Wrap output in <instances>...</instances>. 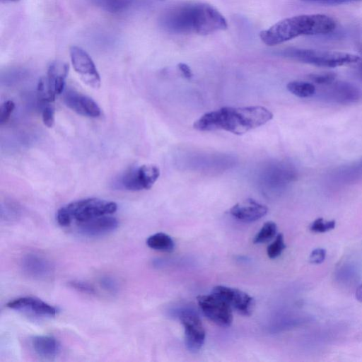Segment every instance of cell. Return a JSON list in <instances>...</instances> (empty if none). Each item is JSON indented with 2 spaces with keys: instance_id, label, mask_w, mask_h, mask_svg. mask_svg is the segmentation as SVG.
<instances>
[{
  "instance_id": "36",
  "label": "cell",
  "mask_w": 362,
  "mask_h": 362,
  "mask_svg": "<svg viewBox=\"0 0 362 362\" xmlns=\"http://www.w3.org/2000/svg\"><path fill=\"white\" fill-rule=\"evenodd\" d=\"M359 50H360L361 53L362 54V44L361 45H359Z\"/></svg>"
},
{
  "instance_id": "6",
  "label": "cell",
  "mask_w": 362,
  "mask_h": 362,
  "mask_svg": "<svg viewBox=\"0 0 362 362\" xmlns=\"http://www.w3.org/2000/svg\"><path fill=\"white\" fill-rule=\"evenodd\" d=\"M203 314L216 325L227 327L233 322L232 308L221 298L211 293L197 297Z\"/></svg>"
},
{
  "instance_id": "21",
  "label": "cell",
  "mask_w": 362,
  "mask_h": 362,
  "mask_svg": "<svg viewBox=\"0 0 362 362\" xmlns=\"http://www.w3.org/2000/svg\"><path fill=\"white\" fill-rule=\"evenodd\" d=\"M93 1L98 6L110 13L122 12L133 3V0H93Z\"/></svg>"
},
{
  "instance_id": "35",
  "label": "cell",
  "mask_w": 362,
  "mask_h": 362,
  "mask_svg": "<svg viewBox=\"0 0 362 362\" xmlns=\"http://www.w3.org/2000/svg\"><path fill=\"white\" fill-rule=\"evenodd\" d=\"M305 2H319L320 4H327L331 0H301Z\"/></svg>"
},
{
  "instance_id": "38",
  "label": "cell",
  "mask_w": 362,
  "mask_h": 362,
  "mask_svg": "<svg viewBox=\"0 0 362 362\" xmlns=\"http://www.w3.org/2000/svg\"><path fill=\"white\" fill-rule=\"evenodd\" d=\"M362 1V0H352V1Z\"/></svg>"
},
{
  "instance_id": "11",
  "label": "cell",
  "mask_w": 362,
  "mask_h": 362,
  "mask_svg": "<svg viewBox=\"0 0 362 362\" xmlns=\"http://www.w3.org/2000/svg\"><path fill=\"white\" fill-rule=\"evenodd\" d=\"M118 226V220L110 215L101 216L77 223L79 233L88 238L105 235L115 231Z\"/></svg>"
},
{
  "instance_id": "5",
  "label": "cell",
  "mask_w": 362,
  "mask_h": 362,
  "mask_svg": "<svg viewBox=\"0 0 362 362\" xmlns=\"http://www.w3.org/2000/svg\"><path fill=\"white\" fill-rule=\"evenodd\" d=\"M279 54L286 58L322 67L334 68L348 64H362V59L360 57L341 52L291 47L281 50Z\"/></svg>"
},
{
  "instance_id": "13",
  "label": "cell",
  "mask_w": 362,
  "mask_h": 362,
  "mask_svg": "<svg viewBox=\"0 0 362 362\" xmlns=\"http://www.w3.org/2000/svg\"><path fill=\"white\" fill-rule=\"evenodd\" d=\"M6 306L12 310L42 317H53L57 313V309L54 307L40 299L30 296L14 299L8 302Z\"/></svg>"
},
{
  "instance_id": "1",
  "label": "cell",
  "mask_w": 362,
  "mask_h": 362,
  "mask_svg": "<svg viewBox=\"0 0 362 362\" xmlns=\"http://www.w3.org/2000/svg\"><path fill=\"white\" fill-rule=\"evenodd\" d=\"M160 26L174 34L209 35L227 28L224 16L212 6L186 2L167 8L160 17Z\"/></svg>"
},
{
  "instance_id": "33",
  "label": "cell",
  "mask_w": 362,
  "mask_h": 362,
  "mask_svg": "<svg viewBox=\"0 0 362 362\" xmlns=\"http://www.w3.org/2000/svg\"><path fill=\"white\" fill-rule=\"evenodd\" d=\"M177 66L184 77L188 79L192 77V70L187 64L185 63H179Z\"/></svg>"
},
{
  "instance_id": "25",
  "label": "cell",
  "mask_w": 362,
  "mask_h": 362,
  "mask_svg": "<svg viewBox=\"0 0 362 362\" xmlns=\"http://www.w3.org/2000/svg\"><path fill=\"white\" fill-rule=\"evenodd\" d=\"M335 226L334 220L325 221L322 218H318L310 225L309 228L312 232L322 233L334 229Z\"/></svg>"
},
{
  "instance_id": "16",
  "label": "cell",
  "mask_w": 362,
  "mask_h": 362,
  "mask_svg": "<svg viewBox=\"0 0 362 362\" xmlns=\"http://www.w3.org/2000/svg\"><path fill=\"white\" fill-rule=\"evenodd\" d=\"M31 345L35 353L45 359L55 358L60 351L59 341L50 335H39L31 340Z\"/></svg>"
},
{
  "instance_id": "15",
  "label": "cell",
  "mask_w": 362,
  "mask_h": 362,
  "mask_svg": "<svg viewBox=\"0 0 362 362\" xmlns=\"http://www.w3.org/2000/svg\"><path fill=\"white\" fill-rule=\"evenodd\" d=\"M328 86H330L327 93L329 98L337 103H354L361 97L359 89L348 82L334 81Z\"/></svg>"
},
{
  "instance_id": "29",
  "label": "cell",
  "mask_w": 362,
  "mask_h": 362,
  "mask_svg": "<svg viewBox=\"0 0 362 362\" xmlns=\"http://www.w3.org/2000/svg\"><path fill=\"white\" fill-rule=\"evenodd\" d=\"M69 284L71 288L84 293L93 294L95 293L94 288L90 284L83 281L73 280Z\"/></svg>"
},
{
  "instance_id": "8",
  "label": "cell",
  "mask_w": 362,
  "mask_h": 362,
  "mask_svg": "<svg viewBox=\"0 0 362 362\" xmlns=\"http://www.w3.org/2000/svg\"><path fill=\"white\" fill-rule=\"evenodd\" d=\"M70 57L73 67L81 80L93 88L100 86V77L93 61L82 48L72 46L70 48Z\"/></svg>"
},
{
  "instance_id": "30",
  "label": "cell",
  "mask_w": 362,
  "mask_h": 362,
  "mask_svg": "<svg viewBox=\"0 0 362 362\" xmlns=\"http://www.w3.org/2000/svg\"><path fill=\"white\" fill-rule=\"evenodd\" d=\"M42 118L44 124L48 128L53 127L54 123V110L52 106L47 105L42 110Z\"/></svg>"
},
{
  "instance_id": "27",
  "label": "cell",
  "mask_w": 362,
  "mask_h": 362,
  "mask_svg": "<svg viewBox=\"0 0 362 362\" xmlns=\"http://www.w3.org/2000/svg\"><path fill=\"white\" fill-rule=\"evenodd\" d=\"M336 74L333 72H327L323 74H310L308 78L315 83L321 85H329L336 79Z\"/></svg>"
},
{
  "instance_id": "18",
  "label": "cell",
  "mask_w": 362,
  "mask_h": 362,
  "mask_svg": "<svg viewBox=\"0 0 362 362\" xmlns=\"http://www.w3.org/2000/svg\"><path fill=\"white\" fill-rule=\"evenodd\" d=\"M137 172L142 189H151L160 175L159 168L154 165L138 167Z\"/></svg>"
},
{
  "instance_id": "10",
  "label": "cell",
  "mask_w": 362,
  "mask_h": 362,
  "mask_svg": "<svg viewBox=\"0 0 362 362\" xmlns=\"http://www.w3.org/2000/svg\"><path fill=\"white\" fill-rule=\"evenodd\" d=\"M23 272L29 277L44 280L52 276L54 267L44 256L37 253H28L21 260Z\"/></svg>"
},
{
  "instance_id": "19",
  "label": "cell",
  "mask_w": 362,
  "mask_h": 362,
  "mask_svg": "<svg viewBox=\"0 0 362 362\" xmlns=\"http://www.w3.org/2000/svg\"><path fill=\"white\" fill-rule=\"evenodd\" d=\"M146 245L153 250L167 252H172L175 247L173 238L164 233H157L149 236Z\"/></svg>"
},
{
  "instance_id": "34",
  "label": "cell",
  "mask_w": 362,
  "mask_h": 362,
  "mask_svg": "<svg viewBox=\"0 0 362 362\" xmlns=\"http://www.w3.org/2000/svg\"><path fill=\"white\" fill-rule=\"evenodd\" d=\"M356 298L362 303V284L357 288L356 291Z\"/></svg>"
},
{
  "instance_id": "2",
  "label": "cell",
  "mask_w": 362,
  "mask_h": 362,
  "mask_svg": "<svg viewBox=\"0 0 362 362\" xmlns=\"http://www.w3.org/2000/svg\"><path fill=\"white\" fill-rule=\"evenodd\" d=\"M272 117L273 114L262 106L224 107L203 115L193 127L201 132L225 130L241 135L266 124Z\"/></svg>"
},
{
  "instance_id": "31",
  "label": "cell",
  "mask_w": 362,
  "mask_h": 362,
  "mask_svg": "<svg viewBox=\"0 0 362 362\" xmlns=\"http://www.w3.org/2000/svg\"><path fill=\"white\" fill-rule=\"evenodd\" d=\"M326 257V250L319 247L314 249L309 257V260L312 264H320L322 263Z\"/></svg>"
},
{
  "instance_id": "4",
  "label": "cell",
  "mask_w": 362,
  "mask_h": 362,
  "mask_svg": "<svg viewBox=\"0 0 362 362\" xmlns=\"http://www.w3.org/2000/svg\"><path fill=\"white\" fill-rule=\"evenodd\" d=\"M117 205L98 198H87L73 202L57 213V221L62 226H69L73 221L77 223L105 215L114 214Z\"/></svg>"
},
{
  "instance_id": "39",
  "label": "cell",
  "mask_w": 362,
  "mask_h": 362,
  "mask_svg": "<svg viewBox=\"0 0 362 362\" xmlns=\"http://www.w3.org/2000/svg\"><path fill=\"white\" fill-rule=\"evenodd\" d=\"M160 1H163V0H160Z\"/></svg>"
},
{
  "instance_id": "9",
  "label": "cell",
  "mask_w": 362,
  "mask_h": 362,
  "mask_svg": "<svg viewBox=\"0 0 362 362\" xmlns=\"http://www.w3.org/2000/svg\"><path fill=\"white\" fill-rule=\"evenodd\" d=\"M211 293L223 300L232 309L243 315H250L254 308L255 301L247 293L235 288L216 286Z\"/></svg>"
},
{
  "instance_id": "32",
  "label": "cell",
  "mask_w": 362,
  "mask_h": 362,
  "mask_svg": "<svg viewBox=\"0 0 362 362\" xmlns=\"http://www.w3.org/2000/svg\"><path fill=\"white\" fill-rule=\"evenodd\" d=\"M100 284L103 289L114 293L118 289V284L115 279L110 276L102 277L100 280Z\"/></svg>"
},
{
  "instance_id": "26",
  "label": "cell",
  "mask_w": 362,
  "mask_h": 362,
  "mask_svg": "<svg viewBox=\"0 0 362 362\" xmlns=\"http://www.w3.org/2000/svg\"><path fill=\"white\" fill-rule=\"evenodd\" d=\"M37 92L40 100L52 103L55 100L56 94L48 86L45 77L40 78L37 85Z\"/></svg>"
},
{
  "instance_id": "3",
  "label": "cell",
  "mask_w": 362,
  "mask_h": 362,
  "mask_svg": "<svg viewBox=\"0 0 362 362\" xmlns=\"http://www.w3.org/2000/svg\"><path fill=\"white\" fill-rule=\"evenodd\" d=\"M336 28L335 21L325 14H303L283 19L259 33L261 40L274 46L302 35L328 34Z\"/></svg>"
},
{
  "instance_id": "14",
  "label": "cell",
  "mask_w": 362,
  "mask_h": 362,
  "mask_svg": "<svg viewBox=\"0 0 362 362\" xmlns=\"http://www.w3.org/2000/svg\"><path fill=\"white\" fill-rule=\"evenodd\" d=\"M268 211L266 206L252 199H247L233 206L230 214L243 222H253L263 217Z\"/></svg>"
},
{
  "instance_id": "20",
  "label": "cell",
  "mask_w": 362,
  "mask_h": 362,
  "mask_svg": "<svg viewBox=\"0 0 362 362\" xmlns=\"http://www.w3.org/2000/svg\"><path fill=\"white\" fill-rule=\"evenodd\" d=\"M286 87L289 92L299 98L310 97L315 92V86L305 81H291L287 84Z\"/></svg>"
},
{
  "instance_id": "22",
  "label": "cell",
  "mask_w": 362,
  "mask_h": 362,
  "mask_svg": "<svg viewBox=\"0 0 362 362\" xmlns=\"http://www.w3.org/2000/svg\"><path fill=\"white\" fill-rule=\"evenodd\" d=\"M120 183L123 188L129 191L142 190L138 177L137 168H133L126 171L121 177Z\"/></svg>"
},
{
  "instance_id": "28",
  "label": "cell",
  "mask_w": 362,
  "mask_h": 362,
  "mask_svg": "<svg viewBox=\"0 0 362 362\" xmlns=\"http://www.w3.org/2000/svg\"><path fill=\"white\" fill-rule=\"evenodd\" d=\"M15 104L11 100L5 101L0 107V124L3 125L6 124L11 117V115L13 112Z\"/></svg>"
},
{
  "instance_id": "12",
  "label": "cell",
  "mask_w": 362,
  "mask_h": 362,
  "mask_svg": "<svg viewBox=\"0 0 362 362\" xmlns=\"http://www.w3.org/2000/svg\"><path fill=\"white\" fill-rule=\"evenodd\" d=\"M64 101L68 107L81 115L88 117L100 115V109L92 98L74 90L65 91Z\"/></svg>"
},
{
  "instance_id": "17",
  "label": "cell",
  "mask_w": 362,
  "mask_h": 362,
  "mask_svg": "<svg viewBox=\"0 0 362 362\" xmlns=\"http://www.w3.org/2000/svg\"><path fill=\"white\" fill-rule=\"evenodd\" d=\"M68 70V65L59 61L52 63L49 66L45 78L49 88L56 95L61 94L64 89Z\"/></svg>"
},
{
  "instance_id": "7",
  "label": "cell",
  "mask_w": 362,
  "mask_h": 362,
  "mask_svg": "<svg viewBox=\"0 0 362 362\" xmlns=\"http://www.w3.org/2000/svg\"><path fill=\"white\" fill-rule=\"evenodd\" d=\"M179 319L185 331V344L191 352H197L203 346L206 332L199 316L193 310H183L179 313Z\"/></svg>"
},
{
  "instance_id": "23",
  "label": "cell",
  "mask_w": 362,
  "mask_h": 362,
  "mask_svg": "<svg viewBox=\"0 0 362 362\" xmlns=\"http://www.w3.org/2000/svg\"><path fill=\"white\" fill-rule=\"evenodd\" d=\"M276 224L273 221L266 222L254 238L255 244L265 243L270 241L276 235Z\"/></svg>"
},
{
  "instance_id": "37",
  "label": "cell",
  "mask_w": 362,
  "mask_h": 362,
  "mask_svg": "<svg viewBox=\"0 0 362 362\" xmlns=\"http://www.w3.org/2000/svg\"><path fill=\"white\" fill-rule=\"evenodd\" d=\"M6 1H19V0H6Z\"/></svg>"
},
{
  "instance_id": "24",
  "label": "cell",
  "mask_w": 362,
  "mask_h": 362,
  "mask_svg": "<svg viewBox=\"0 0 362 362\" xmlns=\"http://www.w3.org/2000/svg\"><path fill=\"white\" fill-rule=\"evenodd\" d=\"M285 248L284 235L279 233L275 240L267 247V255L271 259H275L281 255Z\"/></svg>"
}]
</instances>
